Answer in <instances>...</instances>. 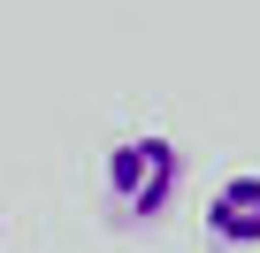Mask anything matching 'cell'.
<instances>
[{
	"mask_svg": "<svg viewBox=\"0 0 260 253\" xmlns=\"http://www.w3.org/2000/svg\"><path fill=\"white\" fill-rule=\"evenodd\" d=\"M100 184H107L115 222H161V215L176 207V192H184V154H176V138H161V131L115 138Z\"/></svg>",
	"mask_w": 260,
	"mask_h": 253,
	"instance_id": "6da1fadb",
	"label": "cell"
},
{
	"mask_svg": "<svg viewBox=\"0 0 260 253\" xmlns=\"http://www.w3.org/2000/svg\"><path fill=\"white\" fill-rule=\"evenodd\" d=\"M207 238L214 245H260V177H222L207 200Z\"/></svg>",
	"mask_w": 260,
	"mask_h": 253,
	"instance_id": "7a4b0ae2",
	"label": "cell"
}]
</instances>
